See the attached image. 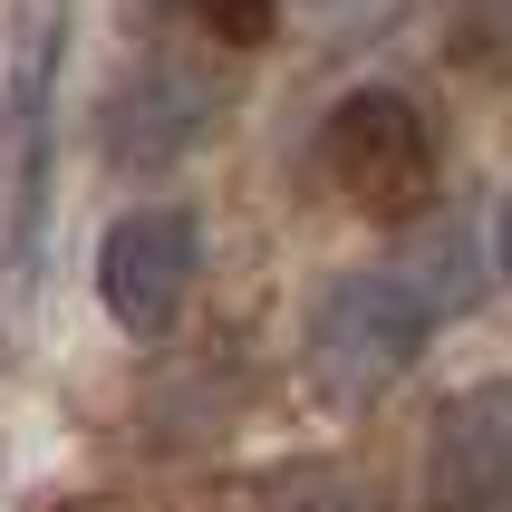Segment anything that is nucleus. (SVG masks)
I'll use <instances>...</instances> for the list:
<instances>
[{
  "label": "nucleus",
  "instance_id": "nucleus-1",
  "mask_svg": "<svg viewBox=\"0 0 512 512\" xmlns=\"http://www.w3.org/2000/svg\"><path fill=\"white\" fill-rule=\"evenodd\" d=\"M68 20H78L68 0H0V368L29 348V319H39Z\"/></svg>",
  "mask_w": 512,
  "mask_h": 512
},
{
  "label": "nucleus",
  "instance_id": "nucleus-2",
  "mask_svg": "<svg viewBox=\"0 0 512 512\" xmlns=\"http://www.w3.org/2000/svg\"><path fill=\"white\" fill-rule=\"evenodd\" d=\"M435 339V300L406 271H329L300 300V397L319 416H368L406 387Z\"/></svg>",
  "mask_w": 512,
  "mask_h": 512
},
{
  "label": "nucleus",
  "instance_id": "nucleus-3",
  "mask_svg": "<svg viewBox=\"0 0 512 512\" xmlns=\"http://www.w3.org/2000/svg\"><path fill=\"white\" fill-rule=\"evenodd\" d=\"M319 174H329L339 203H358L368 223H416L435 203V174H445L435 116L416 107L406 87H348L339 107L319 116Z\"/></svg>",
  "mask_w": 512,
  "mask_h": 512
},
{
  "label": "nucleus",
  "instance_id": "nucleus-4",
  "mask_svg": "<svg viewBox=\"0 0 512 512\" xmlns=\"http://www.w3.org/2000/svg\"><path fill=\"white\" fill-rule=\"evenodd\" d=\"M232 107V78L194 49H136L116 68L107 107H97V145H107L116 174H165L184 165Z\"/></svg>",
  "mask_w": 512,
  "mask_h": 512
},
{
  "label": "nucleus",
  "instance_id": "nucleus-5",
  "mask_svg": "<svg viewBox=\"0 0 512 512\" xmlns=\"http://www.w3.org/2000/svg\"><path fill=\"white\" fill-rule=\"evenodd\" d=\"M203 281V223L194 203H136L97 232V300L126 339H174Z\"/></svg>",
  "mask_w": 512,
  "mask_h": 512
},
{
  "label": "nucleus",
  "instance_id": "nucleus-6",
  "mask_svg": "<svg viewBox=\"0 0 512 512\" xmlns=\"http://www.w3.org/2000/svg\"><path fill=\"white\" fill-rule=\"evenodd\" d=\"M512 493V377H464L426 426V512H493Z\"/></svg>",
  "mask_w": 512,
  "mask_h": 512
},
{
  "label": "nucleus",
  "instance_id": "nucleus-7",
  "mask_svg": "<svg viewBox=\"0 0 512 512\" xmlns=\"http://www.w3.org/2000/svg\"><path fill=\"white\" fill-rule=\"evenodd\" d=\"M213 512H377V503L358 493V474H339V464H281V474L232 484Z\"/></svg>",
  "mask_w": 512,
  "mask_h": 512
},
{
  "label": "nucleus",
  "instance_id": "nucleus-8",
  "mask_svg": "<svg viewBox=\"0 0 512 512\" xmlns=\"http://www.w3.org/2000/svg\"><path fill=\"white\" fill-rule=\"evenodd\" d=\"M174 29H194V39H213L223 58H242V49H261L271 29H281V0H155Z\"/></svg>",
  "mask_w": 512,
  "mask_h": 512
},
{
  "label": "nucleus",
  "instance_id": "nucleus-9",
  "mask_svg": "<svg viewBox=\"0 0 512 512\" xmlns=\"http://www.w3.org/2000/svg\"><path fill=\"white\" fill-rule=\"evenodd\" d=\"M493 261H503V281H512V194H503V213H493Z\"/></svg>",
  "mask_w": 512,
  "mask_h": 512
},
{
  "label": "nucleus",
  "instance_id": "nucleus-10",
  "mask_svg": "<svg viewBox=\"0 0 512 512\" xmlns=\"http://www.w3.org/2000/svg\"><path fill=\"white\" fill-rule=\"evenodd\" d=\"M58 512H87V503H58Z\"/></svg>",
  "mask_w": 512,
  "mask_h": 512
},
{
  "label": "nucleus",
  "instance_id": "nucleus-11",
  "mask_svg": "<svg viewBox=\"0 0 512 512\" xmlns=\"http://www.w3.org/2000/svg\"><path fill=\"white\" fill-rule=\"evenodd\" d=\"M319 10H329V0H319Z\"/></svg>",
  "mask_w": 512,
  "mask_h": 512
}]
</instances>
